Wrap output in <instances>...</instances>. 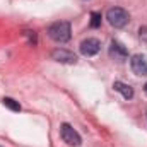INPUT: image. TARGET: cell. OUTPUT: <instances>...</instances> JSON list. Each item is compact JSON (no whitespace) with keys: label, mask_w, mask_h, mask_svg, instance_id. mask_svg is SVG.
I'll return each instance as SVG.
<instances>
[{"label":"cell","mask_w":147,"mask_h":147,"mask_svg":"<svg viewBox=\"0 0 147 147\" xmlns=\"http://www.w3.org/2000/svg\"><path fill=\"white\" fill-rule=\"evenodd\" d=\"M24 36H28L33 45H36V33L34 31H24Z\"/></svg>","instance_id":"cell-12"},{"label":"cell","mask_w":147,"mask_h":147,"mask_svg":"<svg viewBox=\"0 0 147 147\" xmlns=\"http://www.w3.org/2000/svg\"><path fill=\"white\" fill-rule=\"evenodd\" d=\"M113 87H115V91H118L125 99H132V98H134V89H132L128 84H125V82H121V80H115Z\"/></svg>","instance_id":"cell-8"},{"label":"cell","mask_w":147,"mask_h":147,"mask_svg":"<svg viewBox=\"0 0 147 147\" xmlns=\"http://www.w3.org/2000/svg\"><path fill=\"white\" fill-rule=\"evenodd\" d=\"M79 48H80V53H82L84 57H94V55L99 53L101 43H99V39H96V38H87V39H84V41L80 43Z\"/></svg>","instance_id":"cell-5"},{"label":"cell","mask_w":147,"mask_h":147,"mask_svg":"<svg viewBox=\"0 0 147 147\" xmlns=\"http://www.w3.org/2000/svg\"><path fill=\"white\" fill-rule=\"evenodd\" d=\"M48 36L51 38L53 41L57 43H67L70 36H72V29H70V24L67 21H60V22H55L48 28Z\"/></svg>","instance_id":"cell-1"},{"label":"cell","mask_w":147,"mask_h":147,"mask_svg":"<svg viewBox=\"0 0 147 147\" xmlns=\"http://www.w3.org/2000/svg\"><path fill=\"white\" fill-rule=\"evenodd\" d=\"M51 58L55 62H60V63H69V65H74L77 63V57L74 55L72 51L65 50V48H57L51 51Z\"/></svg>","instance_id":"cell-6"},{"label":"cell","mask_w":147,"mask_h":147,"mask_svg":"<svg viewBox=\"0 0 147 147\" xmlns=\"http://www.w3.org/2000/svg\"><path fill=\"white\" fill-rule=\"evenodd\" d=\"M101 26V14L99 12H92L91 14V28H99Z\"/></svg>","instance_id":"cell-10"},{"label":"cell","mask_w":147,"mask_h":147,"mask_svg":"<svg viewBox=\"0 0 147 147\" xmlns=\"http://www.w3.org/2000/svg\"><path fill=\"white\" fill-rule=\"evenodd\" d=\"M60 135H62V139H63L65 144H69V146H72V147L80 146V142H82V139H80V135L77 134V130L74 128L72 125H69V123H62V127H60Z\"/></svg>","instance_id":"cell-3"},{"label":"cell","mask_w":147,"mask_h":147,"mask_svg":"<svg viewBox=\"0 0 147 147\" xmlns=\"http://www.w3.org/2000/svg\"><path fill=\"white\" fill-rule=\"evenodd\" d=\"M106 19H108V22H110L113 28H125L127 24H128V21H130V14L125 10V9H121V7H111L110 10L106 12Z\"/></svg>","instance_id":"cell-2"},{"label":"cell","mask_w":147,"mask_h":147,"mask_svg":"<svg viewBox=\"0 0 147 147\" xmlns=\"http://www.w3.org/2000/svg\"><path fill=\"white\" fill-rule=\"evenodd\" d=\"M144 92L147 94V82H146V86H144Z\"/></svg>","instance_id":"cell-13"},{"label":"cell","mask_w":147,"mask_h":147,"mask_svg":"<svg viewBox=\"0 0 147 147\" xmlns=\"http://www.w3.org/2000/svg\"><path fill=\"white\" fill-rule=\"evenodd\" d=\"M2 103H3V106H7L10 111H21V105L16 99H12V98H3Z\"/></svg>","instance_id":"cell-9"},{"label":"cell","mask_w":147,"mask_h":147,"mask_svg":"<svg viewBox=\"0 0 147 147\" xmlns=\"http://www.w3.org/2000/svg\"><path fill=\"white\" fill-rule=\"evenodd\" d=\"M139 38H140L144 43H147V26H142V28L139 29Z\"/></svg>","instance_id":"cell-11"},{"label":"cell","mask_w":147,"mask_h":147,"mask_svg":"<svg viewBox=\"0 0 147 147\" xmlns=\"http://www.w3.org/2000/svg\"><path fill=\"white\" fill-rule=\"evenodd\" d=\"M108 53H110L111 58L116 60V62H123V60H127V57H128V50H127L121 43H118V41H111Z\"/></svg>","instance_id":"cell-7"},{"label":"cell","mask_w":147,"mask_h":147,"mask_svg":"<svg viewBox=\"0 0 147 147\" xmlns=\"http://www.w3.org/2000/svg\"><path fill=\"white\" fill-rule=\"evenodd\" d=\"M130 69L132 72L139 77H144L147 75V57L142 53H137L130 58Z\"/></svg>","instance_id":"cell-4"}]
</instances>
